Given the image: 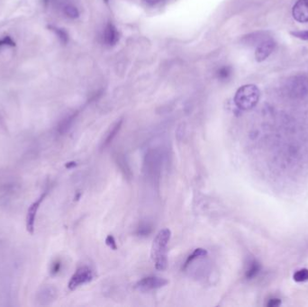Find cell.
Masks as SVG:
<instances>
[{
  "instance_id": "44dd1931",
  "label": "cell",
  "mask_w": 308,
  "mask_h": 307,
  "mask_svg": "<svg viewBox=\"0 0 308 307\" xmlns=\"http://www.w3.org/2000/svg\"><path fill=\"white\" fill-rule=\"evenodd\" d=\"M292 36L298 38L300 40L308 41V30L307 31H297V32H290Z\"/></svg>"
},
{
  "instance_id": "277c9868",
  "label": "cell",
  "mask_w": 308,
  "mask_h": 307,
  "mask_svg": "<svg viewBox=\"0 0 308 307\" xmlns=\"http://www.w3.org/2000/svg\"><path fill=\"white\" fill-rule=\"evenodd\" d=\"M93 278H94V274L89 267L87 266L80 267V268L77 269V271L69 279L68 284V289L75 290L81 285L89 283L90 281H92Z\"/></svg>"
},
{
  "instance_id": "9c48e42d",
  "label": "cell",
  "mask_w": 308,
  "mask_h": 307,
  "mask_svg": "<svg viewBox=\"0 0 308 307\" xmlns=\"http://www.w3.org/2000/svg\"><path fill=\"white\" fill-rule=\"evenodd\" d=\"M103 40H104V43L109 46L116 44V43L119 40V33L113 23H109L105 27L104 34H103Z\"/></svg>"
},
{
  "instance_id": "7402d4cb",
  "label": "cell",
  "mask_w": 308,
  "mask_h": 307,
  "mask_svg": "<svg viewBox=\"0 0 308 307\" xmlns=\"http://www.w3.org/2000/svg\"><path fill=\"white\" fill-rule=\"evenodd\" d=\"M15 42L12 40L11 37L5 36L2 39H0V48L2 47H14Z\"/></svg>"
},
{
  "instance_id": "d6986e66",
  "label": "cell",
  "mask_w": 308,
  "mask_h": 307,
  "mask_svg": "<svg viewBox=\"0 0 308 307\" xmlns=\"http://www.w3.org/2000/svg\"><path fill=\"white\" fill-rule=\"evenodd\" d=\"M61 268H62V262H61V261L56 260V261L52 262L51 267H50V272H51V276L57 275L61 271Z\"/></svg>"
},
{
  "instance_id": "5bb4252c",
  "label": "cell",
  "mask_w": 308,
  "mask_h": 307,
  "mask_svg": "<svg viewBox=\"0 0 308 307\" xmlns=\"http://www.w3.org/2000/svg\"><path fill=\"white\" fill-rule=\"evenodd\" d=\"M232 74L233 68L231 66H222L217 69V77L220 81H227L231 79Z\"/></svg>"
},
{
  "instance_id": "e0dca14e",
  "label": "cell",
  "mask_w": 308,
  "mask_h": 307,
  "mask_svg": "<svg viewBox=\"0 0 308 307\" xmlns=\"http://www.w3.org/2000/svg\"><path fill=\"white\" fill-rule=\"evenodd\" d=\"M121 125H122V121H119V122H117V123L111 128V131H110V132L108 134V136H107L105 142H104V146L109 145V143L113 141V139H114L115 135L117 134V132H119Z\"/></svg>"
},
{
  "instance_id": "484cf974",
  "label": "cell",
  "mask_w": 308,
  "mask_h": 307,
  "mask_svg": "<svg viewBox=\"0 0 308 307\" xmlns=\"http://www.w3.org/2000/svg\"><path fill=\"white\" fill-rule=\"evenodd\" d=\"M146 3H148L150 5H155L157 3H159L160 0H144Z\"/></svg>"
},
{
  "instance_id": "8992f818",
  "label": "cell",
  "mask_w": 308,
  "mask_h": 307,
  "mask_svg": "<svg viewBox=\"0 0 308 307\" xmlns=\"http://www.w3.org/2000/svg\"><path fill=\"white\" fill-rule=\"evenodd\" d=\"M169 283L167 279L160 277L151 276L140 280L136 284V288L141 291H150L158 289Z\"/></svg>"
},
{
  "instance_id": "603a6c76",
  "label": "cell",
  "mask_w": 308,
  "mask_h": 307,
  "mask_svg": "<svg viewBox=\"0 0 308 307\" xmlns=\"http://www.w3.org/2000/svg\"><path fill=\"white\" fill-rule=\"evenodd\" d=\"M106 243L107 245L110 247L112 250H115L117 249V245H116V242H115V240H114V237L112 236V235H109L108 236V238L106 240Z\"/></svg>"
},
{
  "instance_id": "ffe728a7",
  "label": "cell",
  "mask_w": 308,
  "mask_h": 307,
  "mask_svg": "<svg viewBox=\"0 0 308 307\" xmlns=\"http://www.w3.org/2000/svg\"><path fill=\"white\" fill-rule=\"evenodd\" d=\"M152 232V228L148 224H143L138 228L137 230V234L139 236H148L149 234Z\"/></svg>"
},
{
  "instance_id": "6da1fadb",
  "label": "cell",
  "mask_w": 308,
  "mask_h": 307,
  "mask_svg": "<svg viewBox=\"0 0 308 307\" xmlns=\"http://www.w3.org/2000/svg\"><path fill=\"white\" fill-rule=\"evenodd\" d=\"M171 238V230L165 228L160 231L154 240L152 246V259L158 270L162 271L168 266V245Z\"/></svg>"
},
{
  "instance_id": "4fadbf2b",
  "label": "cell",
  "mask_w": 308,
  "mask_h": 307,
  "mask_svg": "<svg viewBox=\"0 0 308 307\" xmlns=\"http://www.w3.org/2000/svg\"><path fill=\"white\" fill-rule=\"evenodd\" d=\"M260 270H261L260 264L256 261H254V260L251 261V262H249V265H248L247 269H246V279H251L255 278L258 273L260 272Z\"/></svg>"
},
{
  "instance_id": "2e32d148",
  "label": "cell",
  "mask_w": 308,
  "mask_h": 307,
  "mask_svg": "<svg viewBox=\"0 0 308 307\" xmlns=\"http://www.w3.org/2000/svg\"><path fill=\"white\" fill-rule=\"evenodd\" d=\"M63 13L66 17H68L70 19H76L80 17V12L76 6L72 4H66L63 7Z\"/></svg>"
},
{
  "instance_id": "cb8c5ba5",
  "label": "cell",
  "mask_w": 308,
  "mask_h": 307,
  "mask_svg": "<svg viewBox=\"0 0 308 307\" xmlns=\"http://www.w3.org/2000/svg\"><path fill=\"white\" fill-rule=\"evenodd\" d=\"M280 303H281V301H280V299H278V298H272V299H270V300L268 301L267 306H268V307H279L280 305Z\"/></svg>"
},
{
  "instance_id": "7a4b0ae2",
  "label": "cell",
  "mask_w": 308,
  "mask_h": 307,
  "mask_svg": "<svg viewBox=\"0 0 308 307\" xmlns=\"http://www.w3.org/2000/svg\"><path fill=\"white\" fill-rule=\"evenodd\" d=\"M261 92L255 85H244L241 87L235 93L234 103L241 110H251L260 100Z\"/></svg>"
},
{
  "instance_id": "8fae6325",
  "label": "cell",
  "mask_w": 308,
  "mask_h": 307,
  "mask_svg": "<svg viewBox=\"0 0 308 307\" xmlns=\"http://www.w3.org/2000/svg\"><path fill=\"white\" fill-rule=\"evenodd\" d=\"M206 255H207V251H206V250H205V249H202V248L196 249V250L192 252V254H190V255L188 256L187 261H186L185 264H184V266H183V268L186 269L192 262H194L195 260L199 259V258H204V257L206 256Z\"/></svg>"
},
{
  "instance_id": "ac0fdd59",
  "label": "cell",
  "mask_w": 308,
  "mask_h": 307,
  "mask_svg": "<svg viewBox=\"0 0 308 307\" xmlns=\"http://www.w3.org/2000/svg\"><path fill=\"white\" fill-rule=\"evenodd\" d=\"M294 280L297 282H305L308 280V269L302 268L297 270L296 273L294 274Z\"/></svg>"
},
{
  "instance_id": "5b68a950",
  "label": "cell",
  "mask_w": 308,
  "mask_h": 307,
  "mask_svg": "<svg viewBox=\"0 0 308 307\" xmlns=\"http://www.w3.org/2000/svg\"><path fill=\"white\" fill-rule=\"evenodd\" d=\"M46 196H47V192L42 194L39 197V198L35 200L34 203L29 206L27 215H26V219H25V226H26L27 232L30 234H34V230H35L36 216H37V213H38L42 203L44 202V200L45 199Z\"/></svg>"
},
{
  "instance_id": "3957f363",
  "label": "cell",
  "mask_w": 308,
  "mask_h": 307,
  "mask_svg": "<svg viewBox=\"0 0 308 307\" xmlns=\"http://www.w3.org/2000/svg\"><path fill=\"white\" fill-rule=\"evenodd\" d=\"M286 91L292 98H302L308 94V79L297 75L290 78L286 84Z\"/></svg>"
},
{
  "instance_id": "7c38bea8",
  "label": "cell",
  "mask_w": 308,
  "mask_h": 307,
  "mask_svg": "<svg viewBox=\"0 0 308 307\" xmlns=\"http://www.w3.org/2000/svg\"><path fill=\"white\" fill-rule=\"evenodd\" d=\"M75 117H76V114H70V115H68L67 117H65L64 119L62 120L58 125V132L61 134L65 133L70 128L72 123L74 122Z\"/></svg>"
},
{
  "instance_id": "52a82bcc",
  "label": "cell",
  "mask_w": 308,
  "mask_h": 307,
  "mask_svg": "<svg viewBox=\"0 0 308 307\" xmlns=\"http://www.w3.org/2000/svg\"><path fill=\"white\" fill-rule=\"evenodd\" d=\"M276 47V43L272 39L264 40L258 45L255 51V59L257 62L262 63L268 59V56L272 53Z\"/></svg>"
},
{
  "instance_id": "4316f807",
  "label": "cell",
  "mask_w": 308,
  "mask_h": 307,
  "mask_svg": "<svg viewBox=\"0 0 308 307\" xmlns=\"http://www.w3.org/2000/svg\"><path fill=\"white\" fill-rule=\"evenodd\" d=\"M106 3H109V0H104Z\"/></svg>"
},
{
  "instance_id": "9a60e30c",
  "label": "cell",
  "mask_w": 308,
  "mask_h": 307,
  "mask_svg": "<svg viewBox=\"0 0 308 307\" xmlns=\"http://www.w3.org/2000/svg\"><path fill=\"white\" fill-rule=\"evenodd\" d=\"M49 29L51 30V32H53L55 35L57 36L58 39L60 40V42L63 44H66L68 42V34L67 33V31L65 29L60 28L57 26H53V25H50Z\"/></svg>"
},
{
  "instance_id": "30bf717a",
  "label": "cell",
  "mask_w": 308,
  "mask_h": 307,
  "mask_svg": "<svg viewBox=\"0 0 308 307\" xmlns=\"http://www.w3.org/2000/svg\"><path fill=\"white\" fill-rule=\"evenodd\" d=\"M57 296V291L52 286H44L37 294V301L40 302L41 305H48L51 302L54 301Z\"/></svg>"
},
{
  "instance_id": "ba28073f",
  "label": "cell",
  "mask_w": 308,
  "mask_h": 307,
  "mask_svg": "<svg viewBox=\"0 0 308 307\" xmlns=\"http://www.w3.org/2000/svg\"><path fill=\"white\" fill-rule=\"evenodd\" d=\"M292 15L299 23L308 22V0H298L293 6Z\"/></svg>"
},
{
  "instance_id": "d4e9b609",
  "label": "cell",
  "mask_w": 308,
  "mask_h": 307,
  "mask_svg": "<svg viewBox=\"0 0 308 307\" xmlns=\"http://www.w3.org/2000/svg\"><path fill=\"white\" fill-rule=\"evenodd\" d=\"M76 165H77V164H76V162H74V161H71V162H68L65 167H66L67 169H72V168L76 167Z\"/></svg>"
}]
</instances>
